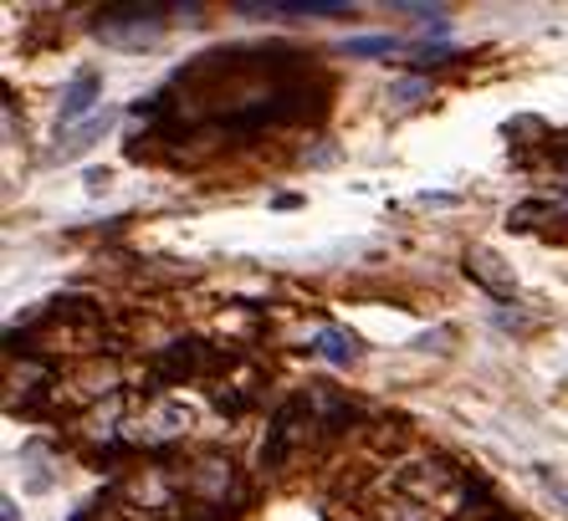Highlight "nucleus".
<instances>
[{
    "label": "nucleus",
    "instance_id": "f257e3e1",
    "mask_svg": "<svg viewBox=\"0 0 568 521\" xmlns=\"http://www.w3.org/2000/svg\"><path fill=\"white\" fill-rule=\"evenodd\" d=\"M93 31L98 41L119 47V52H144L164 41V6H108Z\"/></svg>",
    "mask_w": 568,
    "mask_h": 521
},
{
    "label": "nucleus",
    "instance_id": "f03ea898",
    "mask_svg": "<svg viewBox=\"0 0 568 521\" xmlns=\"http://www.w3.org/2000/svg\"><path fill=\"white\" fill-rule=\"evenodd\" d=\"M98 92H103V72L98 67H82V72H72V82H67L62 92V129H72V123H82V118L98 113Z\"/></svg>",
    "mask_w": 568,
    "mask_h": 521
},
{
    "label": "nucleus",
    "instance_id": "7ed1b4c3",
    "mask_svg": "<svg viewBox=\"0 0 568 521\" xmlns=\"http://www.w3.org/2000/svg\"><path fill=\"white\" fill-rule=\"evenodd\" d=\"M241 16H348V0H236Z\"/></svg>",
    "mask_w": 568,
    "mask_h": 521
},
{
    "label": "nucleus",
    "instance_id": "20e7f679",
    "mask_svg": "<svg viewBox=\"0 0 568 521\" xmlns=\"http://www.w3.org/2000/svg\"><path fill=\"white\" fill-rule=\"evenodd\" d=\"M307 415V394H297V399H287V405L277 409V419H272V435H266V445H262V466L266 470H277L282 460H287V450H292V425Z\"/></svg>",
    "mask_w": 568,
    "mask_h": 521
},
{
    "label": "nucleus",
    "instance_id": "39448f33",
    "mask_svg": "<svg viewBox=\"0 0 568 521\" xmlns=\"http://www.w3.org/2000/svg\"><path fill=\"white\" fill-rule=\"evenodd\" d=\"M113 118H119L113 108H98L93 118H82V123H72V129L62 133V149H57L52 159H72V154H82V149H93L98 139H103V133L113 129Z\"/></svg>",
    "mask_w": 568,
    "mask_h": 521
},
{
    "label": "nucleus",
    "instance_id": "423d86ee",
    "mask_svg": "<svg viewBox=\"0 0 568 521\" xmlns=\"http://www.w3.org/2000/svg\"><path fill=\"white\" fill-rule=\"evenodd\" d=\"M313 353H323L328 364L348 368L358 358V343H354V333H344V327H323V333L313 338Z\"/></svg>",
    "mask_w": 568,
    "mask_h": 521
},
{
    "label": "nucleus",
    "instance_id": "0eeeda50",
    "mask_svg": "<svg viewBox=\"0 0 568 521\" xmlns=\"http://www.w3.org/2000/svg\"><path fill=\"white\" fill-rule=\"evenodd\" d=\"M195 364H200L195 343H174L170 353H159V358H154V374L159 378H180V374H195Z\"/></svg>",
    "mask_w": 568,
    "mask_h": 521
},
{
    "label": "nucleus",
    "instance_id": "6e6552de",
    "mask_svg": "<svg viewBox=\"0 0 568 521\" xmlns=\"http://www.w3.org/2000/svg\"><path fill=\"white\" fill-rule=\"evenodd\" d=\"M491 266H497V256H491V251H466V276H476L491 297L507 302V297H513V287H507V282H497V276H491Z\"/></svg>",
    "mask_w": 568,
    "mask_h": 521
},
{
    "label": "nucleus",
    "instance_id": "1a4fd4ad",
    "mask_svg": "<svg viewBox=\"0 0 568 521\" xmlns=\"http://www.w3.org/2000/svg\"><path fill=\"white\" fill-rule=\"evenodd\" d=\"M344 52L348 57H389V52H399V41L395 37H354V41H344Z\"/></svg>",
    "mask_w": 568,
    "mask_h": 521
},
{
    "label": "nucleus",
    "instance_id": "9d476101",
    "mask_svg": "<svg viewBox=\"0 0 568 521\" xmlns=\"http://www.w3.org/2000/svg\"><path fill=\"white\" fill-rule=\"evenodd\" d=\"M430 92V82H399V88H389V103L395 108H415Z\"/></svg>",
    "mask_w": 568,
    "mask_h": 521
},
{
    "label": "nucleus",
    "instance_id": "9b49d317",
    "mask_svg": "<svg viewBox=\"0 0 568 521\" xmlns=\"http://www.w3.org/2000/svg\"><path fill=\"white\" fill-rule=\"evenodd\" d=\"M0 511H6V521H16V501H6V507H0Z\"/></svg>",
    "mask_w": 568,
    "mask_h": 521
}]
</instances>
